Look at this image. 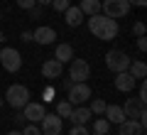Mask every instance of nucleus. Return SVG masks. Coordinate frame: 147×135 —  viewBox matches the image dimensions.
Listing matches in <instances>:
<instances>
[{
	"mask_svg": "<svg viewBox=\"0 0 147 135\" xmlns=\"http://www.w3.org/2000/svg\"><path fill=\"white\" fill-rule=\"evenodd\" d=\"M88 30L93 32L98 39H115L118 37V20L108 15H88Z\"/></svg>",
	"mask_w": 147,
	"mask_h": 135,
	"instance_id": "nucleus-1",
	"label": "nucleus"
},
{
	"mask_svg": "<svg viewBox=\"0 0 147 135\" xmlns=\"http://www.w3.org/2000/svg\"><path fill=\"white\" fill-rule=\"evenodd\" d=\"M5 103H10L15 111H22L27 103H30V91H27V86H22V83L10 86L7 94H5Z\"/></svg>",
	"mask_w": 147,
	"mask_h": 135,
	"instance_id": "nucleus-2",
	"label": "nucleus"
},
{
	"mask_svg": "<svg viewBox=\"0 0 147 135\" xmlns=\"http://www.w3.org/2000/svg\"><path fill=\"white\" fill-rule=\"evenodd\" d=\"M130 62H132V59L127 57L125 52H120V49H110V52L105 54V66H108L110 71H115V74H120V71H127Z\"/></svg>",
	"mask_w": 147,
	"mask_h": 135,
	"instance_id": "nucleus-3",
	"label": "nucleus"
},
{
	"mask_svg": "<svg viewBox=\"0 0 147 135\" xmlns=\"http://www.w3.org/2000/svg\"><path fill=\"white\" fill-rule=\"evenodd\" d=\"M100 10H103V15L118 20V17H125L130 12V3L127 0H103L100 3Z\"/></svg>",
	"mask_w": 147,
	"mask_h": 135,
	"instance_id": "nucleus-4",
	"label": "nucleus"
},
{
	"mask_svg": "<svg viewBox=\"0 0 147 135\" xmlns=\"http://www.w3.org/2000/svg\"><path fill=\"white\" fill-rule=\"evenodd\" d=\"M0 64H3V69H5V71L15 74V71H20V66H22V57H20V52H17V49L5 47V49H0Z\"/></svg>",
	"mask_w": 147,
	"mask_h": 135,
	"instance_id": "nucleus-5",
	"label": "nucleus"
},
{
	"mask_svg": "<svg viewBox=\"0 0 147 135\" xmlns=\"http://www.w3.org/2000/svg\"><path fill=\"white\" fill-rule=\"evenodd\" d=\"M123 113L125 118H132V120H140L142 125L147 123V113H145V103L137 98H127V103L123 106Z\"/></svg>",
	"mask_w": 147,
	"mask_h": 135,
	"instance_id": "nucleus-6",
	"label": "nucleus"
},
{
	"mask_svg": "<svg viewBox=\"0 0 147 135\" xmlns=\"http://www.w3.org/2000/svg\"><path fill=\"white\" fill-rule=\"evenodd\" d=\"M91 98V86L86 81H79V83H71L69 88V103H84V101Z\"/></svg>",
	"mask_w": 147,
	"mask_h": 135,
	"instance_id": "nucleus-7",
	"label": "nucleus"
},
{
	"mask_svg": "<svg viewBox=\"0 0 147 135\" xmlns=\"http://www.w3.org/2000/svg\"><path fill=\"white\" fill-rule=\"evenodd\" d=\"M69 76L74 79V83L79 81H86L91 76V66L86 59H71V69H69Z\"/></svg>",
	"mask_w": 147,
	"mask_h": 135,
	"instance_id": "nucleus-8",
	"label": "nucleus"
},
{
	"mask_svg": "<svg viewBox=\"0 0 147 135\" xmlns=\"http://www.w3.org/2000/svg\"><path fill=\"white\" fill-rule=\"evenodd\" d=\"M64 118H59V115H54V113H44V118L39 120L42 123V135H59L61 133V128H64V123H61Z\"/></svg>",
	"mask_w": 147,
	"mask_h": 135,
	"instance_id": "nucleus-9",
	"label": "nucleus"
},
{
	"mask_svg": "<svg viewBox=\"0 0 147 135\" xmlns=\"http://www.w3.org/2000/svg\"><path fill=\"white\" fill-rule=\"evenodd\" d=\"M44 106L42 103H27L25 108H22V118L25 120H30V123H39V120L44 118Z\"/></svg>",
	"mask_w": 147,
	"mask_h": 135,
	"instance_id": "nucleus-10",
	"label": "nucleus"
},
{
	"mask_svg": "<svg viewBox=\"0 0 147 135\" xmlns=\"http://www.w3.org/2000/svg\"><path fill=\"white\" fill-rule=\"evenodd\" d=\"M118 133H120V135H142V133H145V125H142L140 120L125 118L123 123H118Z\"/></svg>",
	"mask_w": 147,
	"mask_h": 135,
	"instance_id": "nucleus-11",
	"label": "nucleus"
},
{
	"mask_svg": "<svg viewBox=\"0 0 147 135\" xmlns=\"http://www.w3.org/2000/svg\"><path fill=\"white\" fill-rule=\"evenodd\" d=\"M32 39H34L37 44H52V42L57 39V30H54V27H47V25H42V27H37V30H34Z\"/></svg>",
	"mask_w": 147,
	"mask_h": 135,
	"instance_id": "nucleus-12",
	"label": "nucleus"
},
{
	"mask_svg": "<svg viewBox=\"0 0 147 135\" xmlns=\"http://www.w3.org/2000/svg\"><path fill=\"white\" fill-rule=\"evenodd\" d=\"M61 71H64V64L57 62V59H47V62L42 64V76L49 79V81H52V79H59Z\"/></svg>",
	"mask_w": 147,
	"mask_h": 135,
	"instance_id": "nucleus-13",
	"label": "nucleus"
},
{
	"mask_svg": "<svg viewBox=\"0 0 147 135\" xmlns=\"http://www.w3.org/2000/svg\"><path fill=\"white\" fill-rule=\"evenodd\" d=\"M135 81H137V79H132L130 71H120V74H115V88H118V91H123V94L132 91V88H135Z\"/></svg>",
	"mask_w": 147,
	"mask_h": 135,
	"instance_id": "nucleus-14",
	"label": "nucleus"
},
{
	"mask_svg": "<svg viewBox=\"0 0 147 135\" xmlns=\"http://www.w3.org/2000/svg\"><path fill=\"white\" fill-rule=\"evenodd\" d=\"M64 20H66L69 27H79L81 22H84V12H81L79 7H71V5H69L66 10H64Z\"/></svg>",
	"mask_w": 147,
	"mask_h": 135,
	"instance_id": "nucleus-15",
	"label": "nucleus"
},
{
	"mask_svg": "<svg viewBox=\"0 0 147 135\" xmlns=\"http://www.w3.org/2000/svg\"><path fill=\"white\" fill-rule=\"evenodd\" d=\"M54 59H57V62H61V64L71 62V59H74V47H71V44H66V42L57 44V52H54Z\"/></svg>",
	"mask_w": 147,
	"mask_h": 135,
	"instance_id": "nucleus-16",
	"label": "nucleus"
},
{
	"mask_svg": "<svg viewBox=\"0 0 147 135\" xmlns=\"http://www.w3.org/2000/svg\"><path fill=\"white\" fill-rule=\"evenodd\" d=\"M105 120H108V123L110 125H113V123H123V120H125V113H123V108H120V106H105Z\"/></svg>",
	"mask_w": 147,
	"mask_h": 135,
	"instance_id": "nucleus-17",
	"label": "nucleus"
},
{
	"mask_svg": "<svg viewBox=\"0 0 147 135\" xmlns=\"http://www.w3.org/2000/svg\"><path fill=\"white\" fill-rule=\"evenodd\" d=\"M91 115H93V113H91L88 108H76V111H71V115H69V118H71L74 125H86V123L91 120Z\"/></svg>",
	"mask_w": 147,
	"mask_h": 135,
	"instance_id": "nucleus-18",
	"label": "nucleus"
},
{
	"mask_svg": "<svg viewBox=\"0 0 147 135\" xmlns=\"http://www.w3.org/2000/svg\"><path fill=\"white\" fill-rule=\"evenodd\" d=\"M79 10L84 12V15H98L100 12V0H81Z\"/></svg>",
	"mask_w": 147,
	"mask_h": 135,
	"instance_id": "nucleus-19",
	"label": "nucleus"
},
{
	"mask_svg": "<svg viewBox=\"0 0 147 135\" xmlns=\"http://www.w3.org/2000/svg\"><path fill=\"white\" fill-rule=\"evenodd\" d=\"M127 71H130L132 79H145V76H147V64H145V62H130Z\"/></svg>",
	"mask_w": 147,
	"mask_h": 135,
	"instance_id": "nucleus-20",
	"label": "nucleus"
},
{
	"mask_svg": "<svg viewBox=\"0 0 147 135\" xmlns=\"http://www.w3.org/2000/svg\"><path fill=\"white\" fill-rule=\"evenodd\" d=\"M71 111H74V106L69 103V101L57 103V115H59V118H69V115H71Z\"/></svg>",
	"mask_w": 147,
	"mask_h": 135,
	"instance_id": "nucleus-21",
	"label": "nucleus"
},
{
	"mask_svg": "<svg viewBox=\"0 0 147 135\" xmlns=\"http://www.w3.org/2000/svg\"><path fill=\"white\" fill-rule=\"evenodd\" d=\"M108 128H110V123H108L105 118H96V120H93V130H96L98 135H105V133H108Z\"/></svg>",
	"mask_w": 147,
	"mask_h": 135,
	"instance_id": "nucleus-22",
	"label": "nucleus"
},
{
	"mask_svg": "<svg viewBox=\"0 0 147 135\" xmlns=\"http://www.w3.org/2000/svg\"><path fill=\"white\" fill-rule=\"evenodd\" d=\"M105 106H108V103H105V101H100V98H93V103H91V113H93V115H103L105 113Z\"/></svg>",
	"mask_w": 147,
	"mask_h": 135,
	"instance_id": "nucleus-23",
	"label": "nucleus"
},
{
	"mask_svg": "<svg viewBox=\"0 0 147 135\" xmlns=\"http://www.w3.org/2000/svg\"><path fill=\"white\" fill-rule=\"evenodd\" d=\"M132 35L135 37H145V22H135V25H132Z\"/></svg>",
	"mask_w": 147,
	"mask_h": 135,
	"instance_id": "nucleus-24",
	"label": "nucleus"
},
{
	"mask_svg": "<svg viewBox=\"0 0 147 135\" xmlns=\"http://www.w3.org/2000/svg\"><path fill=\"white\" fill-rule=\"evenodd\" d=\"M22 135H42V130L37 128V125H34V123H30V125H27V128H25V130H22Z\"/></svg>",
	"mask_w": 147,
	"mask_h": 135,
	"instance_id": "nucleus-25",
	"label": "nucleus"
},
{
	"mask_svg": "<svg viewBox=\"0 0 147 135\" xmlns=\"http://www.w3.org/2000/svg\"><path fill=\"white\" fill-rule=\"evenodd\" d=\"M15 3H17V7H22V10H32L37 0H15Z\"/></svg>",
	"mask_w": 147,
	"mask_h": 135,
	"instance_id": "nucleus-26",
	"label": "nucleus"
},
{
	"mask_svg": "<svg viewBox=\"0 0 147 135\" xmlns=\"http://www.w3.org/2000/svg\"><path fill=\"white\" fill-rule=\"evenodd\" d=\"M52 5H54V10H59V12H64L69 7V0H52Z\"/></svg>",
	"mask_w": 147,
	"mask_h": 135,
	"instance_id": "nucleus-27",
	"label": "nucleus"
},
{
	"mask_svg": "<svg viewBox=\"0 0 147 135\" xmlns=\"http://www.w3.org/2000/svg\"><path fill=\"white\" fill-rule=\"evenodd\" d=\"M69 135H88V130H86V125H71Z\"/></svg>",
	"mask_w": 147,
	"mask_h": 135,
	"instance_id": "nucleus-28",
	"label": "nucleus"
},
{
	"mask_svg": "<svg viewBox=\"0 0 147 135\" xmlns=\"http://www.w3.org/2000/svg\"><path fill=\"white\" fill-rule=\"evenodd\" d=\"M27 12H30L32 20H39V17H42V7H32V10H27Z\"/></svg>",
	"mask_w": 147,
	"mask_h": 135,
	"instance_id": "nucleus-29",
	"label": "nucleus"
},
{
	"mask_svg": "<svg viewBox=\"0 0 147 135\" xmlns=\"http://www.w3.org/2000/svg\"><path fill=\"white\" fill-rule=\"evenodd\" d=\"M42 96H44V101H54V88H52V86H47Z\"/></svg>",
	"mask_w": 147,
	"mask_h": 135,
	"instance_id": "nucleus-30",
	"label": "nucleus"
},
{
	"mask_svg": "<svg viewBox=\"0 0 147 135\" xmlns=\"http://www.w3.org/2000/svg\"><path fill=\"white\" fill-rule=\"evenodd\" d=\"M137 101H142V103L147 101V86H145V81L140 83V98H137Z\"/></svg>",
	"mask_w": 147,
	"mask_h": 135,
	"instance_id": "nucleus-31",
	"label": "nucleus"
},
{
	"mask_svg": "<svg viewBox=\"0 0 147 135\" xmlns=\"http://www.w3.org/2000/svg\"><path fill=\"white\" fill-rule=\"evenodd\" d=\"M137 49H140V52L147 49V39H145V37H137Z\"/></svg>",
	"mask_w": 147,
	"mask_h": 135,
	"instance_id": "nucleus-32",
	"label": "nucleus"
},
{
	"mask_svg": "<svg viewBox=\"0 0 147 135\" xmlns=\"http://www.w3.org/2000/svg\"><path fill=\"white\" fill-rule=\"evenodd\" d=\"M130 5H137V7H145L147 5V0H127Z\"/></svg>",
	"mask_w": 147,
	"mask_h": 135,
	"instance_id": "nucleus-33",
	"label": "nucleus"
},
{
	"mask_svg": "<svg viewBox=\"0 0 147 135\" xmlns=\"http://www.w3.org/2000/svg\"><path fill=\"white\" fill-rule=\"evenodd\" d=\"M22 39H25V42H32V32H22Z\"/></svg>",
	"mask_w": 147,
	"mask_h": 135,
	"instance_id": "nucleus-34",
	"label": "nucleus"
},
{
	"mask_svg": "<svg viewBox=\"0 0 147 135\" xmlns=\"http://www.w3.org/2000/svg\"><path fill=\"white\" fill-rule=\"evenodd\" d=\"M39 5H52V0H37Z\"/></svg>",
	"mask_w": 147,
	"mask_h": 135,
	"instance_id": "nucleus-35",
	"label": "nucleus"
},
{
	"mask_svg": "<svg viewBox=\"0 0 147 135\" xmlns=\"http://www.w3.org/2000/svg\"><path fill=\"white\" fill-rule=\"evenodd\" d=\"M7 135H22V133H20V130H10V133H7Z\"/></svg>",
	"mask_w": 147,
	"mask_h": 135,
	"instance_id": "nucleus-36",
	"label": "nucleus"
},
{
	"mask_svg": "<svg viewBox=\"0 0 147 135\" xmlns=\"http://www.w3.org/2000/svg\"><path fill=\"white\" fill-rule=\"evenodd\" d=\"M3 103H5V101H3V98H0V106H3Z\"/></svg>",
	"mask_w": 147,
	"mask_h": 135,
	"instance_id": "nucleus-37",
	"label": "nucleus"
},
{
	"mask_svg": "<svg viewBox=\"0 0 147 135\" xmlns=\"http://www.w3.org/2000/svg\"><path fill=\"white\" fill-rule=\"evenodd\" d=\"M96 135H98V133H96Z\"/></svg>",
	"mask_w": 147,
	"mask_h": 135,
	"instance_id": "nucleus-38",
	"label": "nucleus"
}]
</instances>
